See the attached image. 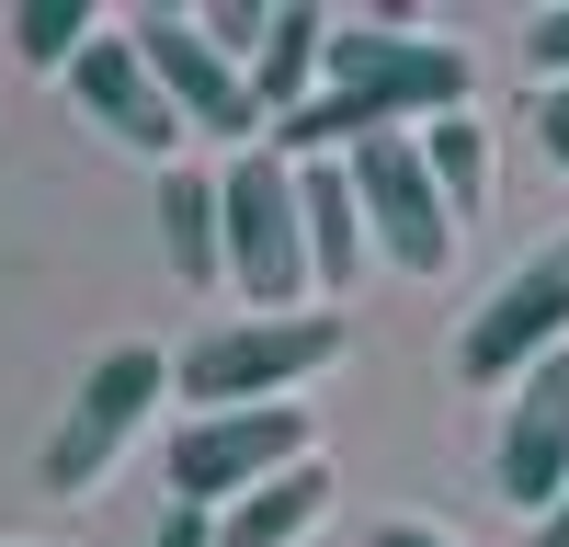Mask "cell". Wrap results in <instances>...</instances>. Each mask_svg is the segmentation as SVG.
<instances>
[{
  "label": "cell",
  "mask_w": 569,
  "mask_h": 547,
  "mask_svg": "<svg viewBox=\"0 0 569 547\" xmlns=\"http://www.w3.org/2000/svg\"><path fill=\"white\" fill-rule=\"evenodd\" d=\"M433 115H467V46L410 34L399 12H376V23H330L319 103L284 115L273 149L284 160H342L353 137H376V126H433Z\"/></svg>",
  "instance_id": "1"
},
{
  "label": "cell",
  "mask_w": 569,
  "mask_h": 547,
  "mask_svg": "<svg viewBox=\"0 0 569 547\" xmlns=\"http://www.w3.org/2000/svg\"><path fill=\"white\" fill-rule=\"evenodd\" d=\"M365 547H456V536H445V525H376Z\"/></svg>",
  "instance_id": "21"
},
{
  "label": "cell",
  "mask_w": 569,
  "mask_h": 547,
  "mask_svg": "<svg viewBox=\"0 0 569 547\" xmlns=\"http://www.w3.org/2000/svg\"><path fill=\"white\" fill-rule=\"evenodd\" d=\"M308 456H319V434H308L297 399H273V410H206V422L171 434V501L228 514V501H251L262 479L308 468Z\"/></svg>",
  "instance_id": "5"
},
{
  "label": "cell",
  "mask_w": 569,
  "mask_h": 547,
  "mask_svg": "<svg viewBox=\"0 0 569 547\" xmlns=\"http://www.w3.org/2000/svg\"><path fill=\"white\" fill-rule=\"evenodd\" d=\"M536 149L569 171V80H547V91H536Z\"/></svg>",
  "instance_id": "19"
},
{
  "label": "cell",
  "mask_w": 569,
  "mask_h": 547,
  "mask_svg": "<svg viewBox=\"0 0 569 547\" xmlns=\"http://www.w3.org/2000/svg\"><path fill=\"white\" fill-rule=\"evenodd\" d=\"M149 547H217V514H194V501H171V514H160V536Z\"/></svg>",
  "instance_id": "20"
},
{
  "label": "cell",
  "mask_w": 569,
  "mask_h": 547,
  "mask_svg": "<svg viewBox=\"0 0 569 547\" xmlns=\"http://www.w3.org/2000/svg\"><path fill=\"white\" fill-rule=\"evenodd\" d=\"M160 388H171V365H160L149 342H114V354L80 377V399L58 410V434H46V490H58V501H91V479H103L114 456L137 445V422L160 410Z\"/></svg>",
  "instance_id": "7"
},
{
  "label": "cell",
  "mask_w": 569,
  "mask_h": 547,
  "mask_svg": "<svg viewBox=\"0 0 569 547\" xmlns=\"http://www.w3.org/2000/svg\"><path fill=\"white\" fill-rule=\"evenodd\" d=\"M342 182H353V206H365V240L388 251L399 274H421V286H433V274L456 262V206L433 195V160H421V126H376V137H353L342 149Z\"/></svg>",
  "instance_id": "4"
},
{
  "label": "cell",
  "mask_w": 569,
  "mask_h": 547,
  "mask_svg": "<svg viewBox=\"0 0 569 547\" xmlns=\"http://www.w3.org/2000/svg\"><path fill=\"white\" fill-rule=\"evenodd\" d=\"M353 331L330 308H297V319H217V331L182 342V399H194V422L206 410H273L284 388H308L319 365H342Z\"/></svg>",
  "instance_id": "3"
},
{
  "label": "cell",
  "mask_w": 569,
  "mask_h": 547,
  "mask_svg": "<svg viewBox=\"0 0 569 547\" xmlns=\"http://www.w3.org/2000/svg\"><path fill=\"white\" fill-rule=\"evenodd\" d=\"M297 195H308V274H319V297H353L365 286V206H353L342 160H297Z\"/></svg>",
  "instance_id": "11"
},
{
  "label": "cell",
  "mask_w": 569,
  "mask_h": 547,
  "mask_svg": "<svg viewBox=\"0 0 569 547\" xmlns=\"http://www.w3.org/2000/svg\"><path fill=\"white\" fill-rule=\"evenodd\" d=\"M206 23V46H217V58H262V46H273V12H262V0H217V12H194Z\"/></svg>",
  "instance_id": "17"
},
{
  "label": "cell",
  "mask_w": 569,
  "mask_h": 547,
  "mask_svg": "<svg viewBox=\"0 0 569 547\" xmlns=\"http://www.w3.org/2000/svg\"><path fill=\"white\" fill-rule=\"evenodd\" d=\"M217 206H228V286L251 297V319H297L319 297L308 274V195H297V160L273 149H240L217 171Z\"/></svg>",
  "instance_id": "2"
},
{
  "label": "cell",
  "mask_w": 569,
  "mask_h": 547,
  "mask_svg": "<svg viewBox=\"0 0 569 547\" xmlns=\"http://www.w3.org/2000/svg\"><path fill=\"white\" fill-rule=\"evenodd\" d=\"M160 251H171L182 286H217V274H228V206H217V182L160 171Z\"/></svg>",
  "instance_id": "14"
},
{
  "label": "cell",
  "mask_w": 569,
  "mask_h": 547,
  "mask_svg": "<svg viewBox=\"0 0 569 547\" xmlns=\"http://www.w3.org/2000/svg\"><path fill=\"white\" fill-rule=\"evenodd\" d=\"M0 34H12L23 69H80V46L103 34V23H91V0H12V12H0Z\"/></svg>",
  "instance_id": "16"
},
{
  "label": "cell",
  "mask_w": 569,
  "mask_h": 547,
  "mask_svg": "<svg viewBox=\"0 0 569 547\" xmlns=\"http://www.w3.org/2000/svg\"><path fill=\"white\" fill-rule=\"evenodd\" d=\"M69 91H80V115L103 126L114 149H137V160H160V171H182V115H171V91L149 80V58H137V34H126V23L80 46V69H69Z\"/></svg>",
  "instance_id": "9"
},
{
  "label": "cell",
  "mask_w": 569,
  "mask_h": 547,
  "mask_svg": "<svg viewBox=\"0 0 569 547\" xmlns=\"http://www.w3.org/2000/svg\"><path fill=\"white\" fill-rule=\"evenodd\" d=\"M547 354H569V228L501 274V297L467 319V342H456V377L467 388H525Z\"/></svg>",
  "instance_id": "6"
},
{
  "label": "cell",
  "mask_w": 569,
  "mask_h": 547,
  "mask_svg": "<svg viewBox=\"0 0 569 547\" xmlns=\"http://www.w3.org/2000/svg\"><path fill=\"white\" fill-rule=\"evenodd\" d=\"M525 69H536V91H547V80H569V0L525 23Z\"/></svg>",
  "instance_id": "18"
},
{
  "label": "cell",
  "mask_w": 569,
  "mask_h": 547,
  "mask_svg": "<svg viewBox=\"0 0 569 547\" xmlns=\"http://www.w3.org/2000/svg\"><path fill=\"white\" fill-rule=\"evenodd\" d=\"M501 490L525 501V514H547V501L569 490V354H547L525 388L501 399V445H490Z\"/></svg>",
  "instance_id": "10"
},
{
  "label": "cell",
  "mask_w": 569,
  "mask_h": 547,
  "mask_svg": "<svg viewBox=\"0 0 569 547\" xmlns=\"http://www.w3.org/2000/svg\"><path fill=\"white\" fill-rule=\"evenodd\" d=\"M319 514H330V468L308 456V468L262 479L251 501H228V514H217V547H297V536H308Z\"/></svg>",
  "instance_id": "13"
},
{
  "label": "cell",
  "mask_w": 569,
  "mask_h": 547,
  "mask_svg": "<svg viewBox=\"0 0 569 547\" xmlns=\"http://www.w3.org/2000/svg\"><path fill=\"white\" fill-rule=\"evenodd\" d=\"M319 58H330V12L284 0V12H273V46L251 58V103H262V126H284V115L319 103Z\"/></svg>",
  "instance_id": "12"
},
{
  "label": "cell",
  "mask_w": 569,
  "mask_h": 547,
  "mask_svg": "<svg viewBox=\"0 0 569 547\" xmlns=\"http://www.w3.org/2000/svg\"><path fill=\"white\" fill-rule=\"evenodd\" d=\"M421 160H433V195L456 206V228L490 206V137L467 126V115H433V126H421Z\"/></svg>",
  "instance_id": "15"
},
{
  "label": "cell",
  "mask_w": 569,
  "mask_h": 547,
  "mask_svg": "<svg viewBox=\"0 0 569 547\" xmlns=\"http://www.w3.org/2000/svg\"><path fill=\"white\" fill-rule=\"evenodd\" d=\"M126 34H137V58H149V80L171 91L182 137H228V149H262L251 69H240V58H217L194 12H160V0H149V12H126Z\"/></svg>",
  "instance_id": "8"
},
{
  "label": "cell",
  "mask_w": 569,
  "mask_h": 547,
  "mask_svg": "<svg viewBox=\"0 0 569 547\" xmlns=\"http://www.w3.org/2000/svg\"><path fill=\"white\" fill-rule=\"evenodd\" d=\"M536 547H569V490H558L547 514H536Z\"/></svg>",
  "instance_id": "22"
}]
</instances>
